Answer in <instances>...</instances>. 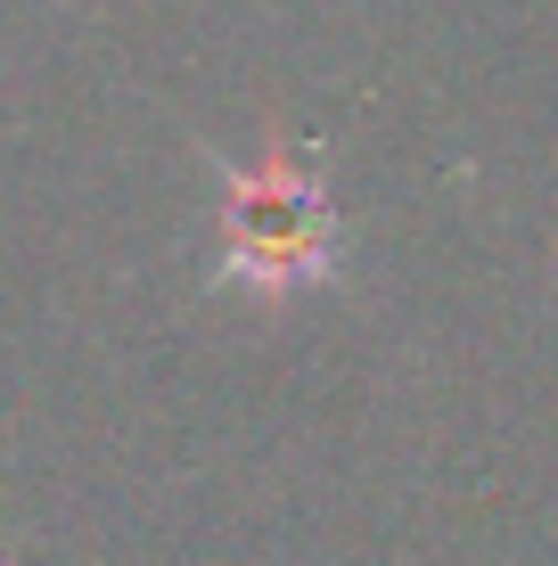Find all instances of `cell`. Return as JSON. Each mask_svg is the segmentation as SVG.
I'll use <instances>...</instances> for the list:
<instances>
[{
    "mask_svg": "<svg viewBox=\"0 0 558 566\" xmlns=\"http://www.w3.org/2000/svg\"><path fill=\"white\" fill-rule=\"evenodd\" d=\"M345 222L329 206L320 148H263L255 165H222V287L296 296L337 271Z\"/></svg>",
    "mask_w": 558,
    "mask_h": 566,
    "instance_id": "cell-1",
    "label": "cell"
}]
</instances>
